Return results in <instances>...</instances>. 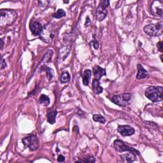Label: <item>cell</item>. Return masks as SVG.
Instances as JSON below:
<instances>
[{
  "label": "cell",
  "instance_id": "obj_1",
  "mask_svg": "<svg viewBox=\"0 0 163 163\" xmlns=\"http://www.w3.org/2000/svg\"><path fill=\"white\" fill-rule=\"evenodd\" d=\"M17 17V13L13 10H2L0 11V26L7 27L12 25Z\"/></svg>",
  "mask_w": 163,
  "mask_h": 163
},
{
  "label": "cell",
  "instance_id": "obj_2",
  "mask_svg": "<svg viewBox=\"0 0 163 163\" xmlns=\"http://www.w3.org/2000/svg\"><path fill=\"white\" fill-rule=\"evenodd\" d=\"M145 96L152 102H159L163 99V88L162 86H151L145 92Z\"/></svg>",
  "mask_w": 163,
  "mask_h": 163
},
{
  "label": "cell",
  "instance_id": "obj_3",
  "mask_svg": "<svg viewBox=\"0 0 163 163\" xmlns=\"http://www.w3.org/2000/svg\"><path fill=\"white\" fill-rule=\"evenodd\" d=\"M143 31L146 35L151 36H159L163 33V23L161 22L146 25L144 27Z\"/></svg>",
  "mask_w": 163,
  "mask_h": 163
},
{
  "label": "cell",
  "instance_id": "obj_4",
  "mask_svg": "<svg viewBox=\"0 0 163 163\" xmlns=\"http://www.w3.org/2000/svg\"><path fill=\"white\" fill-rule=\"evenodd\" d=\"M132 99V94L130 93H123L121 94L114 95L111 101L114 103V104L121 107H126L130 105Z\"/></svg>",
  "mask_w": 163,
  "mask_h": 163
},
{
  "label": "cell",
  "instance_id": "obj_5",
  "mask_svg": "<svg viewBox=\"0 0 163 163\" xmlns=\"http://www.w3.org/2000/svg\"><path fill=\"white\" fill-rule=\"evenodd\" d=\"M54 36V31L52 26L48 24L43 27L42 31L40 35V39L46 43H50Z\"/></svg>",
  "mask_w": 163,
  "mask_h": 163
},
{
  "label": "cell",
  "instance_id": "obj_6",
  "mask_svg": "<svg viewBox=\"0 0 163 163\" xmlns=\"http://www.w3.org/2000/svg\"><path fill=\"white\" fill-rule=\"evenodd\" d=\"M22 143L25 146L29 148L31 151H36L39 147V142L36 136L31 135L22 139Z\"/></svg>",
  "mask_w": 163,
  "mask_h": 163
},
{
  "label": "cell",
  "instance_id": "obj_7",
  "mask_svg": "<svg viewBox=\"0 0 163 163\" xmlns=\"http://www.w3.org/2000/svg\"><path fill=\"white\" fill-rule=\"evenodd\" d=\"M109 5L108 1H102L99 5L96 12V19L98 21H102L104 20L107 16V8Z\"/></svg>",
  "mask_w": 163,
  "mask_h": 163
},
{
  "label": "cell",
  "instance_id": "obj_8",
  "mask_svg": "<svg viewBox=\"0 0 163 163\" xmlns=\"http://www.w3.org/2000/svg\"><path fill=\"white\" fill-rule=\"evenodd\" d=\"M113 146H114V148H115V150L117 152H124L132 151V152H136L138 155H140V153L137 150L135 149L134 148H132V147L127 146V145H126L124 143V142H123L122 141H121L120 140H115L114 143H113Z\"/></svg>",
  "mask_w": 163,
  "mask_h": 163
},
{
  "label": "cell",
  "instance_id": "obj_9",
  "mask_svg": "<svg viewBox=\"0 0 163 163\" xmlns=\"http://www.w3.org/2000/svg\"><path fill=\"white\" fill-rule=\"evenodd\" d=\"M151 12L155 17H162L163 15V5L161 1H154L151 5Z\"/></svg>",
  "mask_w": 163,
  "mask_h": 163
},
{
  "label": "cell",
  "instance_id": "obj_10",
  "mask_svg": "<svg viewBox=\"0 0 163 163\" xmlns=\"http://www.w3.org/2000/svg\"><path fill=\"white\" fill-rule=\"evenodd\" d=\"M117 131L123 137H129L135 134V130L130 126L127 125H121L118 126Z\"/></svg>",
  "mask_w": 163,
  "mask_h": 163
},
{
  "label": "cell",
  "instance_id": "obj_11",
  "mask_svg": "<svg viewBox=\"0 0 163 163\" xmlns=\"http://www.w3.org/2000/svg\"><path fill=\"white\" fill-rule=\"evenodd\" d=\"M29 28H30L33 35H34L35 36H38V35H40V33L42 31L43 26H41L40 22L35 21H32L30 23Z\"/></svg>",
  "mask_w": 163,
  "mask_h": 163
},
{
  "label": "cell",
  "instance_id": "obj_12",
  "mask_svg": "<svg viewBox=\"0 0 163 163\" xmlns=\"http://www.w3.org/2000/svg\"><path fill=\"white\" fill-rule=\"evenodd\" d=\"M93 72L94 78L98 80H99L103 76L106 75V70L102 68L98 65H96L93 67Z\"/></svg>",
  "mask_w": 163,
  "mask_h": 163
},
{
  "label": "cell",
  "instance_id": "obj_13",
  "mask_svg": "<svg viewBox=\"0 0 163 163\" xmlns=\"http://www.w3.org/2000/svg\"><path fill=\"white\" fill-rule=\"evenodd\" d=\"M138 154L135 152H132V151H129L128 153L122 155L121 157H122V159L125 160L127 162H132L136 161L137 159V156Z\"/></svg>",
  "mask_w": 163,
  "mask_h": 163
},
{
  "label": "cell",
  "instance_id": "obj_14",
  "mask_svg": "<svg viewBox=\"0 0 163 163\" xmlns=\"http://www.w3.org/2000/svg\"><path fill=\"white\" fill-rule=\"evenodd\" d=\"M137 67H138V73L137 75V79L141 80L146 78L148 76L147 71L140 64H138L137 65Z\"/></svg>",
  "mask_w": 163,
  "mask_h": 163
},
{
  "label": "cell",
  "instance_id": "obj_15",
  "mask_svg": "<svg viewBox=\"0 0 163 163\" xmlns=\"http://www.w3.org/2000/svg\"><path fill=\"white\" fill-rule=\"evenodd\" d=\"M93 90L96 94H99L103 91V89L100 86L99 80L96 79H94L93 81Z\"/></svg>",
  "mask_w": 163,
  "mask_h": 163
},
{
  "label": "cell",
  "instance_id": "obj_16",
  "mask_svg": "<svg viewBox=\"0 0 163 163\" xmlns=\"http://www.w3.org/2000/svg\"><path fill=\"white\" fill-rule=\"evenodd\" d=\"M92 75V71L90 70H85L83 73V84L85 86L89 85L91 77Z\"/></svg>",
  "mask_w": 163,
  "mask_h": 163
},
{
  "label": "cell",
  "instance_id": "obj_17",
  "mask_svg": "<svg viewBox=\"0 0 163 163\" xmlns=\"http://www.w3.org/2000/svg\"><path fill=\"white\" fill-rule=\"evenodd\" d=\"M57 115L56 110H52L47 113V122L50 124H54L55 122V118Z\"/></svg>",
  "mask_w": 163,
  "mask_h": 163
},
{
  "label": "cell",
  "instance_id": "obj_18",
  "mask_svg": "<svg viewBox=\"0 0 163 163\" xmlns=\"http://www.w3.org/2000/svg\"><path fill=\"white\" fill-rule=\"evenodd\" d=\"M39 102L41 105H44L45 107H47L50 105V99L45 94H41L40 96Z\"/></svg>",
  "mask_w": 163,
  "mask_h": 163
},
{
  "label": "cell",
  "instance_id": "obj_19",
  "mask_svg": "<svg viewBox=\"0 0 163 163\" xmlns=\"http://www.w3.org/2000/svg\"><path fill=\"white\" fill-rule=\"evenodd\" d=\"M66 12L63 9H59L56 12L53 13L52 16L55 19H61L62 17H65Z\"/></svg>",
  "mask_w": 163,
  "mask_h": 163
},
{
  "label": "cell",
  "instance_id": "obj_20",
  "mask_svg": "<svg viewBox=\"0 0 163 163\" xmlns=\"http://www.w3.org/2000/svg\"><path fill=\"white\" fill-rule=\"evenodd\" d=\"M93 118L94 121L97 122H99L101 124H105L106 122V119L103 117L102 115H99V114H94L93 115Z\"/></svg>",
  "mask_w": 163,
  "mask_h": 163
},
{
  "label": "cell",
  "instance_id": "obj_21",
  "mask_svg": "<svg viewBox=\"0 0 163 163\" xmlns=\"http://www.w3.org/2000/svg\"><path fill=\"white\" fill-rule=\"evenodd\" d=\"M70 80V75L68 71H64L61 76V82L63 84L67 83Z\"/></svg>",
  "mask_w": 163,
  "mask_h": 163
},
{
  "label": "cell",
  "instance_id": "obj_22",
  "mask_svg": "<svg viewBox=\"0 0 163 163\" xmlns=\"http://www.w3.org/2000/svg\"><path fill=\"white\" fill-rule=\"evenodd\" d=\"M77 162H95L96 159L93 156H87V157L84 158L82 160H79L77 161Z\"/></svg>",
  "mask_w": 163,
  "mask_h": 163
},
{
  "label": "cell",
  "instance_id": "obj_23",
  "mask_svg": "<svg viewBox=\"0 0 163 163\" xmlns=\"http://www.w3.org/2000/svg\"><path fill=\"white\" fill-rule=\"evenodd\" d=\"M46 73H47V77H48L49 80H52L53 77H54V71H53V70L50 68H46Z\"/></svg>",
  "mask_w": 163,
  "mask_h": 163
},
{
  "label": "cell",
  "instance_id": "obj_24",
  "mask_svg": "<svg viewBox=\"0 0 163 163\" xmlns=\"http://www.w3.org/2000/svg\"><path fill=\"white\" fill-rule=\"evenodd\" d=\"M65 160V157L63 155H59L57 157V161L59 162H63Z\"/></svg>",
  "mask_w": 163,
  "mask_h": 163
},
{
  "label": "cell",
  "instance_id": "obj_25",
  "mask_svg": "<svg viewBox=\"0 0 163 163\" xmlns=\"http://www.w3.org/2000/svg\"><path fill=\"white\" fill-rule=\"evenodd\" d=\"M157 47L158 50H159L161 52H162V43L161 41H159V42L157 43Z\"/></svg>",
  "mask_w": 163,
  "mask_h": 163
},
{
  "label": "cell",
  "instance_id": "obj_26",
  "mask_svg": "<svg viewBox=\"0 0 163 163\" xmlns=\"http://www.w3.org/2000/svg\"><path fill=\"white\" fill-rule=\"evenodd\" d=\"M7 65H6V63L4 59H3V57H2V61H1V70H3V68H5L6 67Z\"/></svg>",
  "mask_w": 163,
  "mask_h": 163
},
{
  "label": "cell",
  "instance_id": "obj_27",
  "mask_svg": "<svg viewBox=\"0 0 163 163\" xmlns=\"http://www.w3.org/2000/svg\"><path fill=\"white\" fill-rule=\"evenodd\" d=\"M93 42L94 43V44H93V46H94V49H98V47H99V43H98V41H96V40H94Z\"/></svg>",
  "mask_w": 163,
  "mask_h": 163
},
{
  "label": "cell",
  "instance_id": "obj_28",
  "mask_svg": "<svg viewBox=\"0 0 163 163\" xmlns=\"http://www.w3.org/2000/svg\"><path fill=\"white\" fill-rule=\"evenodd\" d=\"M1 42H2V46H1V49H2V47H3V41L2 40V41H1Z\"/></svg>",
  "mask_w": 163,
  "mask_h": 163
}]
</instances>
